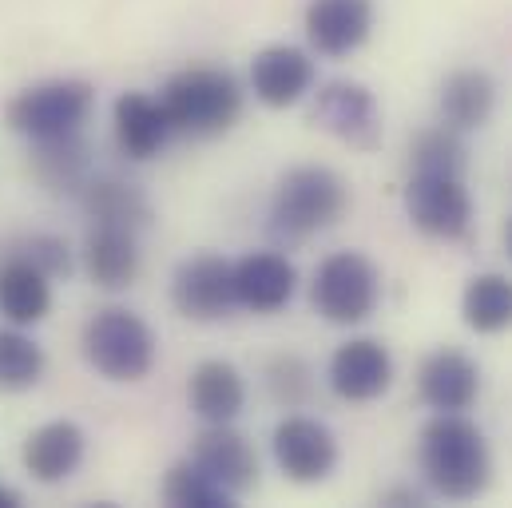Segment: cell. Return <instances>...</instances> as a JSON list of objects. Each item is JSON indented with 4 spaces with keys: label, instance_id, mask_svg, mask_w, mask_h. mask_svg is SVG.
Masks as SVG:
<instances>
[{
    "label": "cell",
    "instance_id": "obj_21",
    "mask_svg": "<svg viewBox=\"0 0 512 508\" xmlns=\"http://www.w3.org/2000/svg\"><path fill=\"white\" fill-rule=\"evenodd\" d=\"M84 266L96 286L104 290H124L139 274V231L112 227V223H92L84 239Z\"/></svg>",
    "mask_w": 512,
    "mask_h": 508
},
{
    "label": "cell",
    "instance_id": "obj_22",
    "mask_svg": "<svg viewBox=\"0 0 512 508\" xmlns=\"http://www.w3.org/2000/svg\"><path fill=\"white\" fill-rule=\"evenodd\" d=\"M497 112V84L481 68H461L441 84V124L453 131L485 127Z\"/></svg>",
    "mask_w": 512,
    "mask_h": 508
},
{
    "label": "cell",
    "instance_id": "obj_23",
    "mask_svg": "<svg viewBox=\"0 0 512 508\" xmlns=\"http://www.w3.org/2000/svg\"><path fill=\"white\" fill-rule=\"evenodd\" d=\"M80 199L92 215V223H112V227H128L143 231L151 223V203L147 195L116 175H88V183L80 187Z\"/></svg>",
    "mask_w": 512,
    "mask_h": 508
},
{
    "label": "cell",
    "instance_id": "obj_10",
    "mask_svg": "<svg viewBox=\"0 0 512 508\" xmlns=\"http://www.w3.org/2000/svg\"><path fill=\"white\" fill-rule=\"evenodd\" d=\"M270 449H274L278 469L298 485H318L338 465V437L318 417H298L294 413V417L278 421Z\"/></svg>",
    "mask_w": 512,
    "mask_h": 508
},
{
    "label": "cell",
    "instance_id": "obj_31",
    "mask_svg": "<svg viewBox=\"0 0 512 508\" xmlns=\"http://www.w3.org/2000/svg\"><path fill=\"white\" fill-rule=\"evenodd\" d=\"M385 505H421V493H409V489H397L385 497Z\"/></svg>",
    "mask_w": 512,
    "mask_h": 508
},
{
    "label": "cell",
    "instance_id": "obj_6",
    "mask_svg": "<svg viewBox=\"0 0 512 508\" xmlns=\"http://www.w3.org/2000/svg\"><path fill=\"white\" fill-rule=\"evenodd\" d=\"M314 310L334 326H358L366 322L382 302V274L378 266L358 251H338L322 258L310 286Z\"/></svg>",
    "mask_w": 512,
    "mask_h": 508
},
{
    "label": "cell",
    "instance_id": "obj_16",
    "mask_svg": "<svg viewBox=\"0 0 512 508\" xmlns=\"http://www.w3.org/2000/svg\"><path fill=\"white\" fill-rule=\"evenodd\" d=\"M294 286H298V270L286 254L255 251L235 262V298L243 310L274 314L294 298Z\"/></svg>",
    "mask_w": 512,
    "mask_h": 508
},
{
    "label": "cell",
    "instance_id": "obj_1",
    "mask_svg": "<svg viewBox=\"0 0 512 508\" xmlns=\"http://www.w3.org/2000/svg\"><path fill=\"white\" fill-rule=\"evenodd\" d=\"M425 485L445 501H473L493 481V449L477 421L465 413H437L417 441Z\"/></svg>",
    "mask_w": 512,
    "mask_h": 508
},
{
    "label": "cell",
    "instance_id": "obj_32",
    "mask_svg": "<svg viewBox=\"0 0 512 508\" xmlns=\"http://www.w3.org/2000/svg\"><path fill=\"white\" fill-rule=\"evenodd\" d=\"M12 505H20V493H12V489L0 485V508H12Z\"/></svg>",
    "mask_w": 512,
    "mask_h": 508
},
{
    "label": "cell",
    "instance_id": "obj_30",
    "mask_svg": "<svg viewBox=\"0 0 512 508\" xmlns=\"http://www.w3.org/2000/svg\"><path fill=\"white\" fill-rule=\"evenodd\" d=\"M8 251L24 254V258H28L32 266H40L48 278H60V274L72 270V251H68V243L56 239V235H32V239H20V243L8 247Z\"/></svg>",
    "mask_w": 512,
    "mask_h": 508
},
{
    "label": "cell",
    "instance_id": "obj_33",
    "mask_svg": "<svg viewBox=\"0 0 512 508\" xmlns=\"http://www.w3.org/2000/svg\"><path fill=\"white\" fill-rule=\"evenodd\" d=\"M505 247H509V258H512V219H509V231H505Z\"/></svg>",
    "mask_w": 512,
    "mask_h": 508
},
{
    "label": "cell",
    "instance_id": "obj_7",
    "mask_svg": "<svg viewBox=\"0 0 512 508\" xmlns=\"http://www.w3.org/2000/svg\"><path fill=\"white\" fill-rule=\"evenodd\" d=\"M405 215L425 239L461 243L473 227V195L461 175L413 171V179L405 183Z\"/></svg>",
    "mask_w": 512,
    "mask_h": 508
},
{
    "label": "cell",
    "instance_id": "obj_3",
    "mask_svg": "<svg viewBox=\"0 0 512 508\" xmlns=\"http://www.w3.org/2000/svg\"><path fill=\"white\" fill-rule=\"evenodd\" d=\"M159 100L171 127L191 139H215L243 116V88L223 68H183L163 84Z\"/></svg>",
    "mask_w": 512,
    "mask_h": 508
},
{
    "label": "cell",
    "instance_id": "obj_12",
    "mask_svg": "<svg viewBox=\"0 0 512 508\" xmlns=\"http://www.w3.org/2000/svg\"><path fill=\"white\" fill-rule=\"evenodd\" d=\"M191 461L211 473L231 497H243L258 485V457L255 445L227 425H207L199 437H195V449H191Z\"/></svg>",
    "mask_w": 512,
    "mask_h": 508
},
{
    "label": "cell",
    "instance_id": "obj_9",
    "mask_svg": "<svg viewBox=\"0 0 512 508\" xmlns=\"http://www.w3.org/2000/svg\"><path fill=\"white\" fill-rule=\"evenodd\" d=\"M171 302L183 318L191 322H219L227 318L239 298H235V262L223 254H195L179 262L171 278Z\"/></svg>",
    "mask_w": 512,
    "mask_h": 508
},
{
    "label": "cell",
    "instance_id": "obj_19",
    "mask_svg": "<svg viewBox=\"0 0 512 508\" xmlns=\"http://www.w3.org/2000/svg\"><path fill=\"white\" fill-rule=\"evenodd\" d=\"M52 310V278L24 254H0V314L12 326H36Z\"/></svg>",
    "mask_w": 512,
    "mask_h": 508
},
{
    "label": "cell",
    "instance_id": "obj_2",
    "mask_svg": "<svg viewBox=\"0 0 512 508\" xmlns=\"http://www.w3.org/2000/svg\"><path fill=\"white\" fill-rule=\"evenodd\" d=\"M350 191L330 167H294L270 195V235L278 243H306L346 215Z\"/></svg>",
    "mask_w": 512,
    "mask_h": 508
},
{
    "label": "cell",
    "instance_id": "obj_29",
    "mask_svg": "<svg viewBox=\"0 0 512 508\" xmlns=\"http://www.w3.org/2000/svg\"><path fill=\"white\" fill-rule=\"evenodd\" d=\"M266 385H270V393H274V401H278V405L294 409V405H302V401L310 397V389H314V374H310V366H306L302 358L286 354V358H274V362H270V370H266Z\"/></svg>",
    "mask_w": 512,
    "mask_h": 508
},
{
    "label": "cell",
    "instance_id": "obj_11",
    "mask_svg": "<svg viewBox=\"0 0 512 508\" xmlns=\"http://www.w3.org/2000/svg\"><path fill=\"white\" fill-rule=\"evenodd\" d=\"M326 381L342 401H354V405L378 401L393 385V354L378 338H350L334 350Z\"/></svg>",
    "mask_w": 512,
    "mask_h": 508
},
{
    "label": "cell",
    "instance_id": "obj_24",
    "mask_svg": "<svg viewBox=\"0 0 512 508\" xmlns=\"http://www.w3.org/2000/svg\"><path fill=\"white\" fill-rule=\"evenodd\" d=\"M461 318L469 330L477 334H505L512 326V278L485 270L477 278H469L465 294H461Z\"/></svg>",
    "mask_w": 512,
    "mask_h": 508
},
{
    "label": "cell",
    "instance_id": "obj_8",
    "mask_svg": "<svg viewBox=\"0 0 512 508\" xmlns=\"http://www.w3.org/2000/svg\"><path fill=\"white\" fill-rule=\"evenodd\" d=\"M314 124L342 139L346 147L358 151H378L382 147V108L378 96L358 84V80H330L314 96Z\"/></svg>",
    "mask_w": 512,
    "mask_h": 508
},
{
    "label": "cell",
    "instance_id": "obj_27",
    "mask_svg": "<svg viewBox=\"0 0 512 508\" xmlns=\"http://www.w3.org/2000/svg\"><path fill=\"white\" fill-rule=\"evenodd\" d=\"M44 378V350L20 330H0V393H24Z\"/></svg>",
    "mask_w": 512,
    "mask_h": 508
},
{
    "label": "cell",
    "instance_id": "obj_4",
    "mask_svg": "<svg viewBox=\"0 0 512 508\" xmlns=\"http://www.w3.org/2000/svg\"><path fill=\"white\" fill-rule=\"evenodd\" d=\"M80 346H84L88 366L108 381H143L159 354L151 326L124 306H108V310L92 314Z\"/></svg>",
    "mask_w": 512,
    "mask_h": 508
},
{
    "label": "cell",
    "instance_id": "obj_18",
    "mask_svg": "<svg viewBox=\"0 0 512 508\" xmlns=\"http://www.w3.org/2000/svg\"><path fill=\"white\" fill-rule=\"evenodd\" d=\"M112 124H116V147L135 163L159 155L167 147V139L175 135V127L163 112V100H155L147 92H124L116 100Z\"/></svg>",
    "mask_w": 512,
    "mask_h": 508
},
{
    "label": "cell",
    "instance_id": "obj_20",
    "mask_svg": "<svg viewBox=\"0 0 512 508\" xmlns=\"http://www.w3.org/2000/svg\"><path fill=\"white\" fill-rule=\"evenodd\" d=\"M187 401L203 425H227L247 405V381L231 362H199L187 381Z\"/></svg>",
    "mask_w": 512,
    "mask_h": 508
},
{
    "label": "cell",
    "instance_id": "obj_15",
    "mask_svg": "<svg viewBox=\"0 0 512 508\" xmlns=\"http://www.w3.org/2000/svg\"><path fill=\"white\" fill-rule=\"evenodd\" d=\"M251 88L266 108H294L314 88V60L294 44H270L251 60Z\"/></svg>",
    "mask_w": 512,
    "mask_h": 508
},
{
    "label": "cell",
    "instance_id": "obj_13",
    "mask_svg": "<svg viewBox=\"0 0 512 508\" xmlns=\"http://www.w3.org/2000/svg\"><path fill=\"white\" fill-rule=\"evenodd\" d=\"M374 32V0H310L306 36L322 56H350Z\"/></svg>",
    "mask_w": 512,
    "mask_h": 508
},
{
    "label": "cell",
    "instance_id": "obj_17",
    "mask_svg": "<svg viewBox=\"0 0 512 508\" xmlns=\"http://www.w3.org/2000/svg\"><path fill=\"white\" fill-rule=\"evenodd\" d=\"M84 449H88V437L76 421H48V425L28 433L20 457H24V469H28L32 481L60 485L80 469Z\"/></svg>",
    "mask_w": 512,
    "mask_h": 508
},
{
    "label": "cell",
    "instance_id": "obj_28",
    "mask_svg": "<svg viewBox=\"0 0 512 508\" xmlns=\"http://www.w3.org/2000/svg\"><path fill=\"white\" fill-rule=\"evenodd\" d=\"M163 497L167 505H179V508H231L239 497H231L211 473H203L191 457L171 465L167 481H163Z\"/></svg>",
    "mask_w": 512,
    "mask_h": 508
},
{
    "label": "cell",
    "instance_id": "obj_26",
    "mask_svg": "<svg viewBox=\"0 0 512 508\" xmlns=\"http://www.w3.org/2000/svg\"><path fill=\"white\" fill-rule=\"evenodd\" d=\"M409 163L413 171H429V175H461L469 167V147L461 139V131L449 124L425 127L413 143H409Z\"/></svg>",
    "mask_w": 512,
    "mask_h": 508
},
{
    "label": "cell",
    "instance_id": "obj_5",
    "mask_svg": "<svg viewBox=\"0 0 512 508\" xmlns=\"http://www.w3.org/2000/svg\"><path fill=\"white\" fill-rule=\"evenodd\" d=\"M92 108H96V88L88 80H44L16 92L8 100L4 120L28 143H48V139L80 135Z\"/></svg>",
    "mask_w": 512,
    "mask_h": 508
},
{
    "label": "cell",
    "instance_id": "obj_14",
    "mask_svg": "<svg viewBox=\"0 0 512 508\" xmlns=\"http://www.w3.org/2000/svg\"><path fill=\"white\" fill-rule=\"evenodd\" d=\"M417 393L433 413H465L481 397V366L461 350H437L417 370Z\"/></svg>",
    "mask_w": 512,
    "mask_h": 508
},
{
    "label": "cell",
    "instance_id": "obj_25",
    "mask_svg": "<svg viewBox=\"0 0 512 508\" xmlns=\"http://www.w3.org/2000/svg\"><path fill=\"white\" fill-rule=\"evenodd\" d=\"M36 155V175L52 187V191H80L88 183V143L80 135L68 139H48V143H32Z\"/></svg>",
    "mask_w": 512,
    "mask_h": 508
}]
</instances>
